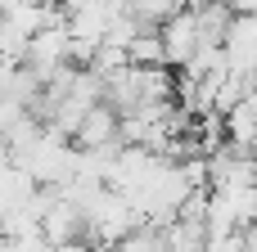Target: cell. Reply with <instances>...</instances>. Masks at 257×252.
I'll return each mask as SVG.
<instances>
[{
  "label": "cell",
  "mask_w": 257,
  "mask_h": 252,
  "mask_svg": "<svg viewBox=\"0 0 257 252\" xmlns=\"http://www.w3.org/2000/svg\"><path fill=\"white\" fill-rule=\"evenodd\" d=\"M163 50H167V68H185L194 54H199V45H203V32H199V18H194V9H181V14H172L163 27Z\"/></svg>",
  "instance_id": "6da1fadb"
},
{
  "label": "cell",
  "mask_w": 257,
  "mask_h": 252,
  "mask_svg": "<svg viewBox=\"0 0 257 252\" xmlns=\"http://www.w3.org/2000/svg\"><path fill=\"white\" fill-rule=\"evenodd\" d=\"M131 63H140V68H167V50H163V32L158 27H145L136 41H131Z\"/></svg>",
  "instance_id": "7a4b0ae2"
},
{
  "label": "cell",
  "mask_w": 257,
  "mask_h": 252,
  "mask_svg": "<svg viewBox=\"0 0 257 252\" xmlns=\"http://www.w3.org/2000/svg\"><path fill=\"white\" fill-rule=\"evenodd\" d=\"M0 149H5V140H0Z\"/></svg>",
  "instance_id": "3957f363"
}]
</instances>
